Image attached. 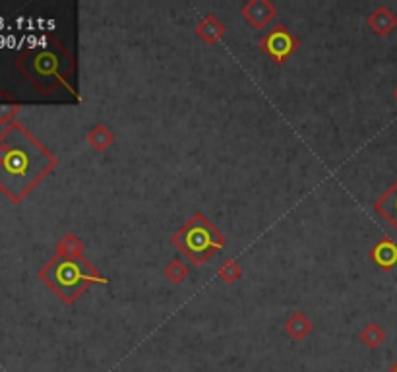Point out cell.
I'll list each match as a JSON object with an SVG mask.
<instances>
[{
	"instance_id": "cell-1",
	"label": "cell",
	"mask_w": 397,
	"mask_h": 372,
	"mask_svg": "<svg viewBox=\"0 0 397 372\" xmlns=\"http://www.w3.org/2000/svg\"><path fill=\"white\" fill-rule=\"evenodd\" d=\"M56 167V157L27 128L10 122L0 132V190L22 202Z\"/></svg>"
},
{
	"instance_id": "cell-2",
	"label": "cell",
	"mask_w": 397,
	"mask_h": 372,
	"mask_svg": "<svg viewBox=\"0 0 397 372\" xmlns=\"http://www.w3.org/2000/svg\"><path fill=\"white\" fill-rule=\"evenodd\" d=\"M27 47L16 61L18 70L39 91L51 96L58 89H70L76 74V58L53 35L30 39Z\"/></svg>"
},
{
	"instance_id": "cell-3",
	"label": "cell",
	"mask_w": 397,
	"mask_h": 372,
	"mask_svg": "<svg viewBox=\"0 0 397 372\" xmlns=\"http://www.w3.org/2000/svg\"><path fill=\"white\" fill-rule=\"evenodd\" d=\"M39 277L66 305H72L91 285H109V279L99 274L86 256H54L41 270Z\"/></svg>"
},
{
	"instance_id": "cell-4",
	"label": "cell",
	"mask_w": 397,
	"mask_h": 372,
	"mask_svg": "<svg viewBox=\"0 0 397 372\" xmlns=\"http://www.w3.org/2000/svg\"><path fill=\"white\" fill-rule=\"evenodd\" d=\"M171 243L194 266H204L205 262L225 246V237L202 212H196L172 234Z\"/></svg>"
},
{
	"instance_id": "cell-5",
	"label": "cell",
	"mask_w": 397,
	"mask_h": 372,
	"mask_svg": "<svg viewBox=\"0 0 397 372\" xmlns=\"http://www.w3.org/2000/svg\"><path fill=\"white\" fill-rule=\"evenodd\" d=\"M299 47H301V43L295 37V33L283 23H277L271 30H268L260 41V49L275 64L285 63L291 54L299 51Z\"/></svg>"
},
{
	"instance_id": "cell-6",
	"label": "cell",
	"mask_w": 397,
	"mask_h": 372,
	"mask_svg": "<svg viewBox=\"0 0 397 372\" xmlns=\"http://www.w3.org/2000/svg\"><path fill=\"white\" fill-rule=\"evenodd\" d=\"M240 16L254 30H264L269 21L277 16V8L269 0H250L247 4H242Z\"/></svg>"
},
{
	"instance_id": "cell-7",
	"label": "cell",
	"mask_w": 397,
	"mask_h": 372,
	"mask_svg": "<svg viewBox=\"0 0 397 372\" xmlns=\"http://www.w3.org/2000/svg\"><path fill=\"white\" fill-rule=\"evenodd\" d=\"M370 260L382 270H392L397 264V245L392 239H382L370 250Z\"/></svg>"
},
{
	"instance_id": "cell-8",
	"label": "cell",
	"mask_w": 397,
	"mask_h": 372,
	"mask_svg": "<svg viewBox=\"0 0 397 372\" xmlns=\"http://www.w3.org/2000/svg\"><path fill=\"white\" fill-rule=\"evenodd\" d=\"M225 33V23L219 20V18H215V16H205L204 20L200 21V25L196 28V35H198L205 45H215L217 41H221Z\"/></svg>"
},
{
	"instance_id": "cell-9",
	"label": "cell",
	"mask_w": 397,
	"mask_h": 372,
	"mask_svg": "<svg viewBox=\"0 0 397 372\" xmlns=\"http://www.w3.org/2000/svg\"><path fill=\"white\" fill-rule=\"evenodd\" d=\"M314 330V324H312V320L301 312V310H297V312H293L287 322H285V331H287V336L293 338L295 341H302L306 340L308 336Z\"/></svg>"
},
{
	"instance_id": "cell-10",
	"label": "cell",
	"mask_w": 397,
	"mask_h": 372,
	"mask_svg": "<svg viewBox=\"0 0 397 372\" xmlns=\"http://www.w3.org/2000/svg\"><path fill=\"white\" fill-rule=\"evenodd\" d=\"M374 210L397 229V181L376 200Z\"/></svg>"
},
{
	"instance_id": "cell-11",
	"label": "cell",
	"mask_w": 397,
	"mask_h": 372,
	"mask_svg": "<svg viewBox=\"0 0 397 372\" xmlns=\"http://www.w3.org/2000/svg\"><path fill=\"white\" fill-rule=\"evenodd\" d=\"M368 25H370V30L376 33V35H386L389 33L394 28H396V16L392 14V12L384 8V6H380V8H376L370 16H368Z\"/></svg>"
},
{
	"instance_id": "cell-12",
	"label": "cell",
	"mask_w": 397,
	"mask_h": 372,
	"mask_svg": "<svg viewBox=\"0 0 397 372\" xmlns=\"http://www.w3.org/2000/svg\"><path fill=\"white\" fill-rule=\"evenodd\" d=\"M87 142L95 151H107L113 144H115V134L107 124H95L87 134Z\"/></svg>"
},
{
	"instance_id": "cell-13",
	"label": "cell",
	"mask_w": 397,
	"mask_h": 372,
	"mask_svg": "<svg viewBox=\"0 0 397 372\" xmlns=\"http://www.w3.org/2000/svg\"><path fill=\"white\" fill-rule=\"evenodd\" d=\"M84 248L86 245L82 243V239L76 233H66L65 237H60V241L56 243V254L66 256V258H72V256H82L84 254Z\"/></svg>"
},
{
	"instance_id": "cell-14",
	"label": "cell",
	"mask_w": 397,
	"mask_h": 372,
	"mask_svg": "<svg viewBox=\"0 0 397 372\" xmlns=\"http://www.w3.org/2000/svg\"><path fill=\"white\" fill-rule=\"evenodd\" d=\"M359 340L363 341L366 347L376 349V347H380V345L386 341V331L382 330L376 322H370V324H366L365 328L361 330V333H359Z\"/></svg>"
},
{
	"instance_id": "cell-15",
	"label": "cell",
	"mask_w": 397,
	"mask_h": 372,
	"mask_svg": "<svg viewBox=\"0 0 397 372\" xmlns=\"http://www.w3.org/2000/svg\"><path fill=\"white\" fill-rule=\"evenodd\" d=\"M217 277L225 283V285H235L236 281L242 277V267L236 260H225L221 266L217 267Z\"/></svg>"
},
{
	"instance_id": "cell-16",
	"label": "cell",
	"mask_w": 397,
	"mask_h": 372,
	"mask_svg": "<svg viewBox=\"0 0 397 372\" xmlns=\"http://www.w3.org/2000/svg\"><path fill=\"white\" fill-rule=\"evenodd\" d=\"M165 279H169L174 285H181L184 279L188 277V266L184 264L183 260H172L171 264H167L163 270Z\"/></svg>"
},
{
	"instance_id": "cell-17",
	"label": "cell",
	"mask_w": 397,
	"mask_h": 372,
	"mask_svg": "<svg viewBox=\"0 0 397 372\" xmlns=\"http://www.w3.org/2000/svg\"><path fill=\"white\" fill-rule=\"evenodd\" d=\"M18 113V105H8V103H0V122H8L10 124L12 117Z\"/></svg>"
},
{
	"instance_id": "cell-18",
	"label": "cell",
	"mask_w": 397,
	"mask_h": 372,
	"mask_svg": "<svg viewBox=\"0 0 397 372\" xmlns=\"http://www.w3.org/2000/svg\"><path fill=\"white\" fill-rule=\"evenodd\" d=\"M389 372H397V362L392 366V369H389Z\"/></svg>"
},
{
	"instance_id": "cell-19",
	"label": "cell",
	"mask_w": 397,
	"mask_h": 372,
	"mask_svg": "<svg viewBox=\"0 0 397 372\" xmlns=\"http://www.w3.org/2000/svg\"><path fill=\"white\" fill-rule=\"evenodd\" d=\"M396 97H397V94H396Z\"/></svg>"
}]
</instances>
